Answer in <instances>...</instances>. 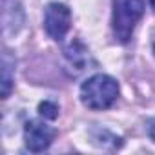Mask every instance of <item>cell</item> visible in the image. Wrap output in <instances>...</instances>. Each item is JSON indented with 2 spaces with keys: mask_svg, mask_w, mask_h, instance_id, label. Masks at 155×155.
Listing matches in <instances>:
<instances>
[{
  "mask_svg": "<svg viewBox=\"0 0 155 155\" xmlns=\"http://www.w3.org/2000/svg\"><path fill=\"white\" fill-rule=\"evenodd\" d=\"M119 95V84L108 75H93L81 88V101L90 110H108Z\"/></svg>",
  "mask_w": 155,
  "mask_h": 155,
  "instance_id": "cell-1",
  "label": "cell"
},
{
  "mask_svg": "<svg viewBox=\"0 0 155 155\" xmlns=\"http://www.w3.org/2000/svg\"><path fill=\"white\" fill-rule=\"evenodd\" d=\"M142 13V0H113V33L119 42L126 44L131 38L133 29L140 20Z\"/></svg>",
  "mask_w": 155,
  "mask_h": 155,
  "instance_id": "cell-2",
  "label": "cell"
},
{
  "mask_svg": "<svg viewBox=\"0 0 155 155\" xmlns=\"http://www.w3.org/2000/svg\"><path fill=\"white\" fill-rule=\"evenodd\" d=\"M44 28L51 38L62 40L71 28V11L64 4L58 2L49 4L44 15Z\"/></svg>",
  "mask_w": 155,
  "mask_h": 155,
  "instance_id": "cell-3",
  "label": "cell"
},
{
  "mask_svg": "<svg viewBox=\"0 0 155 155\" xmlns=\"http://www.w3.org/2000/svg\"><path fill=\"white\" fill-rule=\"evenodd\" d=\"M55 137V130L49 128L48 124L40 122V120H29L24 128V140L29 151H44L49 148L51 140Z\"/></svg>",
  "mask_w": 155,
  "mask_h": 155,
  "instance_id": "cell-4",
  "label": "cell"
},
{
  "mask_svg": "<svg viewBox=\"0 0 155 155\" xmlns=\"http://www.w3.org/2000/svg\"><path fill=\"white\" fill-rule=\"evenodd\" d=\"M38 113L44 117V119H49V120H53V119H57L58 117V108H57V104H53V102H40V106H38Z\"/></svg>",
  "mask_w": 155,
  "mask_h": 155,
  "instance_id": "cell-5",
  "label": "cell"
},
{
  "mask_svg": "<svg viewBox=\"0 0 155 155\" xmlns=\"http://www.w3.org/2000/svg\"><path fill=\"white\" fill-rule=\"evenodd\" d=\"M4 77H2V97L6 99L9 95L11 90V77H9V66H8V58H4Z\"/></svg>",
  "mask_w": 155,
  "mask_h": 155,
  "instance_id": "cell-6",
  "label": "cell"
},
{
  "mask_svg": "<svg viewBox=\"0 0 155 155\" xmlns=\"http://www.w3.org/2000/svg\"><path fill=\"white\" fill-rule=\"evenodd\" d=\"M148 135L151 137V140H155V119L148 122Z\"/></svg>",
  "mask_w": 155,
  "mask_h": 155,
  "instance_id": "cell-7",
  "label": "cell"
},
{
  "mask_svg": "<svg viewBox=\"0 0 155 155\" xmlns=\"http://www.w3.org/2000/svg\"><path fill=\"white\" fill-rule=\"evenodd\" d=\"M150 4H151V8L155 9V0H150Z\"/></svg>",
  "mask_w": 155,
  "mask_h": 155,
  "instance_id": "cell-8",
  "label": "cell"
},
{
  "mask_svg": "<svg viewBox=\"0 0 155 155\" xmlns=\"http://www.w3.org/2000/svg\"><path fill=\"white\" fill-rule=\"evenodd\" d=\"M153 53H155V40H153Z\"/></svg>",
  "mask_w": 155,
  "mask_h": 155,
  "instance_id": "cell-9",
  "label": "cell"
}]
</instances>
